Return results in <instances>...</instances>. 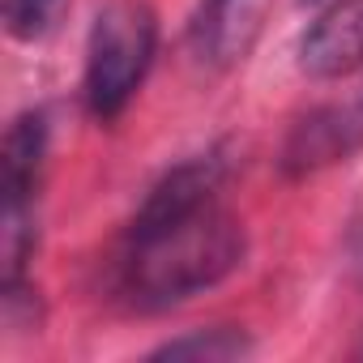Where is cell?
<instances>
[{
  "label": "cell",
  "mask_w": 363,
  "mask_h": 363,
  "mask_svg": "<svg viewBox=\"0 0 363 363\" xmlns=\"http://www.w3.org/2000/svg\"><path fill=\"white\" fill-rule=\"evenodd\" d=\"M303 5H320V0H303Z\"/></svg>",
  "instance_id": "obj_9"
},
{
  "label": "cell",
  "mask_w": 363,
  "mask_h": 363,
  "mask_svg": "<svg viewBox=\"0 0 363 363\" xmlns=\"http://www.w3.org/2000/svg\"><path fill=\"white\" fill-rule=\"evenodd\" d=\"M265 5L269 0H197L189 22V43L197 60H206L210 69L240 65L261 35Z\"/></svg>",
  "instance_id": "obj_6"
},
{
  "label": "cell",
  "mask_w": 363,
  "mask_h": 363,
  "mask_svg": "<svg viewBox=\"0 0 363 363\" xmlns=\"http://www.w3.org/2000/svg\"><path fill=\"white\" fill-rule=\"evenodd\" d=\"M252 350V342L231 329V325H214V329H197L184 337H171L162 346L150 350V359H206V363H227V359H244Z\"/></svg>",
  "instance_id": "obj_7"
},
{
  "label": "cell",
  "mask_w": 363,
  "mask_h": 363,
  "mask_svg": "<svg viewBox=\"0 0 363 363\" xmlns=\"http://www.w3.org/2000/svg\"><path fill=\"white\" fill-rule=\"evenodd\" d=\"M158 56V13L145 0H107L86 39L82 99L99 124L124 116Z\"/></svg>",
  "instance_id": "obj_2"
},
{
  "label": "cell",
  "mask_w": 363,
  "mask_h": 363,
  "mask_svg": "<svg viewBox=\"0 0 363 363\" xmlns=\"http://www.w3.org/2000/svg\"><path fill=\"white\" fill-rule=\"evenodd\" d=\"M223 150L171 167L137 206L111 257V295L128 312L179 308L244 265V227L223 206Z\"/></svg>",
  "instance_id": "obj_1"
},
{
  "label": "cell",
  "mask_w": 363,
  "mask_h": 363,
  "mask_svg": "<svg viewBox=\"0 0 363 363\" xmlns=\"http://www.w3.org/2000/svg\"><path fill=\"white\" fill-rule=\"evenodd\" d=\"M65 9H69V0H5L0 18H5V30L18 43H35L60 22Z\"/></svg>",
  "instance_id": "obj_8"
},
{
  "label": "cell",
  "mask_w": 363,
  "mask_h": 363,
  "mask_svg": "<svg viewBox=\"0 0 363 363\" xmlns=\"http://www.w3.org/2000/svg\"><path fill=\"white\" fill-rule=\"evenodd\" d=\"M299 69L316 82L363 69V0H329L299 39Z\"/></svg>",
  "instance_id": "obj_5"
},
{
  "label": "cell",
  "mask_w": 363,
  "mask_h": 363,
  "mask_svg": "<svg viewBox=\"0 0 363 363\" xmlns=\"http://www.w3.org/2000/svg\"><path fill=\"white\" fill-rule=\"evenodd\" d=\"M354 150H363V94L350 103H329L299 116L282 141L278 162L291 179H303L333 162H346Z\"/></svg>",
  "instance_id": "obj_4"
},
{
  "label": "cell",
  "mask_w": 363,
  "mask_h": 363,
  "mask_svg": "<svg viewBox=\"0 0 363 363\" xmlns=\"http://www.w3.org/2000/svg\"><path fill=\"white\" fill-rule=\"evenodd\" d=\"M48 154V116L22 111L0 145V252H5V286L26 282V261L35 252V197Z\"/></svg>",
  "instance_id": "obj_3"
}]
</instances>
